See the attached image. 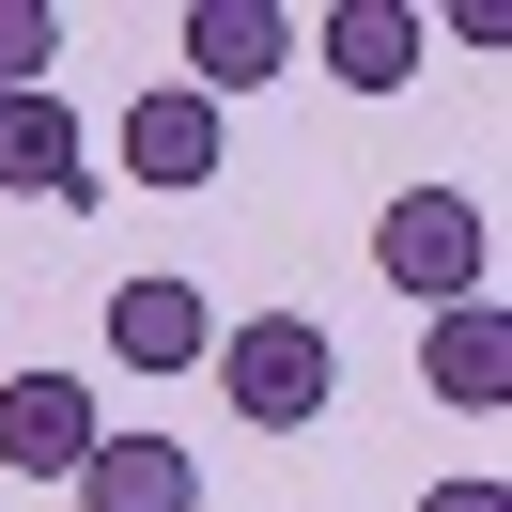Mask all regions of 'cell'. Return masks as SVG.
Instances as JSON below:
<instances>
[{"label":"cell","mask_w":512,"mask_h":512,"mask_svg":"<svg viewBox=\"0 0 512 512\" xmlns=\"http://www.w3.org/2000/svg\"><path fill=\"white\" fill-rule=\"evenodd\" d=\"M481 249H497V233H481L466 187H404V202L373 218V280L419 295V311H466V295H481Z\"/></svg>","instance_id":"obj_2"},{"label":"cell","mask_w":512,"mask_h":512,"mask_svg":"<svg viewBox=\"0 0 512 512\" xmlns=\"http://www.w3.org/2000/svg\"><path fill=\"white\" fill-rule=\"evenodd\" d=\"M78 512H202V450L187 435H94Z\"/></svg>","instance_id":"obj_7"},{"label":"cell","mask_w":512,"mask_h":512,"mask_svg":"<svg viewBox=\"0 0 512 512\" xmlns=\"http://www.w3.org/2000/svg\"><path fill=\"white\" fill-rule=\"evenodd\" d=\"M218 388H233L249 435H295V419L342 404V342H326L311 311H249V326H218Z\"/></svg>","instance_id":"obj_1"},{"label":"cell","mask_w":512,"mask_h":512,"mask_svg":"<svg viewBox=\"0 0 512 512\" xmlns=\"http://www.w3.org/2000/svg\"><path fill=\"white\" fill-rule=\"evenodd\" d=\"M295 16L280 0H187V94L202 109H233V94H264V78H295Z\"/></svg>","instance_id":"obj_3"},{"label":"cell","mask_w":512,"mask_h":512,"mask_svg":"<svg viewBox=\"0 0 512 512\" xmlns=\"http://www.w3.org/2000/svg\"><path fill=\"white\" fill-rule=\"evenodd\" d=\"M78 109L63 94H0V202H78Z\"/></svg>","instance_id":"obj_8"},{"label":"cell","mask_w":512,"mask_h":512,"mask_svg":"<svg viewBox=\"0 0 512 512\" xmlns=\"http://www.w3.org/2000/svg\"><path fill=\"white\" fill-rule=\"evenodd\" d=\"M419 388H435V404H512V326L481 311V295L435 311V326H419Z\"/></svg>","instance_id":"obj_9"},{"label":"cell","mask_w":512,"mask_h":512,"mask_svg":"<svg viewBox=\"0 0 512 512\" xmlns=\"http://www.w3.org/2000/svg\"><path fill=\"white\" fill-rule=\"evenodd\" d=\"M419 512H512V481H497V466H466V481H435Z\"/></svg>","instance_id":"obj_12"},{"label":"cell","mask_w":512,"mask_h":512,"mask_svg":"<svg viewBox=\"0 0 512 512\" xmlns=\"http://www.w3.org/2000/svg\"><path fill=\"white\" fill-rule=\"evenodd\" d=\"M63 63V0H0V94H47Z\"/></svg>","instance_id":"obj_11"},{"label":"cell","mask_w":512,"mask_h":512,"mask_svg":"<svg viewBox=\"0 0 512 512\" xmlns=\"http://www.w3.org/2000/svg\"><path fill=\"white\" fill-rule=\"evenodd\" d=\"M326 78L342 94H404L419 78V16L404 0H326Z\"/></svg>","instance_id":"obj_10"},{"label":"cell","mask_w":512,"mask_h":512,"mask_svg":"<svg viewBox=\"0 0 512 512\" xmlns=\"http://www.w3.org/2000/svg\"><path fill=\"white\" fill-rule=\"evenodd\" d=\"M109 357H125V373H202V357H218L202 280H125L109 295Z\"/></svg>","instance_id":"obj_6"},{"label":"cell","mask_w":512,"mask_h":512,"mask_svg":"<svg viewBox=\"0 0 512 512\" xmlns=\"http://www.w3.org/2000/svg\"><path fill=\"white\" fill-rule=\"evenodd\" d=\"M94 435H109V419H94L78 373H0V466H16V481H78Z\"/></svg>","instance_id":"obj_5"},{"label":"cell","mask_w":512,"mask_h":512,"mask_svg":"<svg viewBox=\"0 0 512 512\" xmlns=\"http://www.w3.org/2000/svg\"><path fill=\"white\" fill-rule=\"evenodd\" d=\"M109 156H125L140 187H171V202H202V187H218V156H233V125H218V109L187 94V78H156V94H140L125 125H109Z\"/></svg>","instance_id":"obj_4"}]
</instances>
